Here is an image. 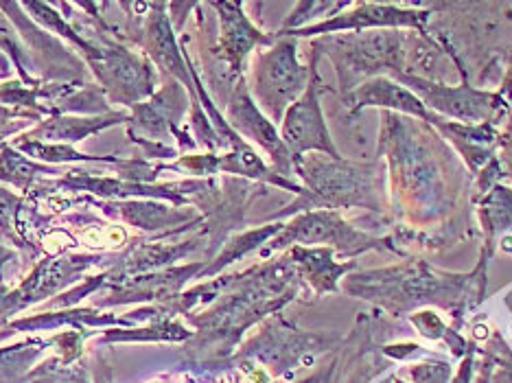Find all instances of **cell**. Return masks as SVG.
Returning <instances> with one entry per match:
<instances>
[{"label": "cell", "instance_id": "28", "mask_svg": "<svg viewBox=\"0 0 512 383\" xmlns=\"http://www.w3.org/2000/svg\"><path fill=\"white\" fill-rule=\"evenodd\" d=\"M418 331H421L423 335H427V338H449L451 333H447V327L442 324V320L436 316L434 311H421V313H414V316L410 318Z\"/></svg>", "mask_w": 512, "mask_h": 383}, {"label": "cell", "instance_id": "18", "mask_svg": "<svg viewBox=\"0 0 512 383\" xmlns=\"http://www.w3.org/2000/svg\"><path fill=\"white\" fill-rule=\"evenodd\" d=\"M206 268L204 263L184 265V268H173L156 274H141L127 278L114 289V298H108L106 305H125V303H141V300H176L180 296L182 285L189 278L197 276Z\"/></svg>", "mask_w": 512, "mask_h": 383}, {"label": "cell", "instance_id": "32", "mask_svg": "<svg viewBox=\"0 0 512 383\" xmlns=\"http://www.w3.org/2000/svg\"><path fill=\"white\" fill-rule=\"evenodd\" d=\"M471 370H473V359H471V357H467V359H464V364H462L460 375L456 377V381H453V383H469V379H471Z\"/></svg>", "mask_w": 512, "mask_h": 383}, {"label": "cell", "instance_id": "15", "mask_svg": "<svg viewBox=\"0 0 512 383\" xmlns=\"http://www.w3.org/2000/svg\"><path fill=\"white\" fill-rule=\"evenodd\" d=\"M333 335H316V333H302L298 329H292L281 318H276L272 324H267L265 331L254 338L243 355L256 357L261 362L270 366H294L300 362L309 351L316 348H329L333 344Z\"/></svg>", "mask_w": 512, "mask_h": 383}, {"label": "cell", "instance_id": "11", "mask_svg": "<svg viewBox=\"0 0 512 383\" xmlns=\"http://www.w3.org/2000/svg\"><path fill=\"white\" fill-rule=\"evenodd\" d=\"M228 125L252 138L254 143H259L265 152L270 154L274 162V173H278V176L285 180H289V176H294L296 162L292 154H289V149L285 147L281 134L276 132L274 123L267 119L259 106H256V101L252 99L243 79H239V84L232 90V97L228 103Z\"/></svg>", "mask_w": 512, "mask_h": 383}, {"label": "cell", "instance_id": "13", "mask_svg": "<svg viewBox=\"0 0 512 383\" xmlns=\"http://www.w3.org/2000/svg\"><path fill=\"white\" fill-rule=\"evenodd\" d=\"M92 263H95L92 257H55L40 261L36 265V270H33L25 281L16 289H9L7 292L3 303L5 322L14 316V313L33 303H40V300L53 296L55 292H60L62 287L77 281V276L86 268H90Z\"/></svg>", "mask_w": 512, "mask_h": 383}, {"label": "cell", "instance_id": "35", "mask_svg": "<svg viewBox=\"0 0 512 383\" xmlns=\"http://www.w3.org/2000/svg\"><path fill=\"white\" fill-rule=\"evenodd\" d=\"M383 383H392V379H386V381H383Z\"/></svg>", "mask_w": 512, "mask_h": 383}, {"label": "cell", "instance_id": "21", "mask_svg": "<svg viewBox=\"0 0 512 383\" xmlns=\"http://www.w3.org/2000/svg\"><path fill=\"white\" fill-rule=\"evenodd\" d=\"M480 202V226L484 230V254L493 257L495 241L512 230V189L504 184L495 187L486 195L477 197Z\"/></svg>", "mask_w": 512, "mask_h": 383}, {"label": "cell", "instance_id": "26", "mask_svg": "<svg viewBox=\"0 0 512 383\" xmlns=\"http://www.w3.org/2000/svg\"><path fill=\"white\" fill-rule=\"evenodd\" d=\"M186 338H191V331H186L182 324H178V322H171V320H167V318H160L158 320V324H154V327H147V329H136L134 333L132 331H123V333H119V331H110V333H106V342H130V340H173V342H178V340H186Z\"/></svg>", "mask_w": 512, "mask_h": 383}, {"label": "cell", "instance_id": "17", "mask_svg": "<svg viewBox=\"0 0 512 383\" xmlns=\"http://www.w3.org/2000/svg\"><path fill=\"white\" fill-rule=\"evenodd\" d=\"M167 5H151V14L147 16V22L143 27L141 38L136 42H141L147 53L154 57L156 64L160 68H165L169 75L176 77L178 81H182V86L189 88V92L193 95L195 92V81H193V71L189 64H184L182 53L178 49L176 36H173L171 22L169 16L165 14Z\"/></svg>", "mask_w": 512, "mask_h": 383}, {"label": "cell", "instance_id": "10", "mask_svg": "<svg viewBox=\"0 0 512 383\" xmlns=\"http://www.w3.org/2000/svg\"><path fill=\"white\" fill-rule=\"evenodd\" d=\"M429 20H432V11L429 7L414 9L401 7V5H377V3H359L353 5V11H344V14H335L333 18L318 22V25H309L296 31L274 33L278 38H313V36H335L342 31H368L372 27L377 29H414V31H427Z\"/></svg>", "mask_w": 512, "mask_h": 383}, {"label": "cell", "instance_id": "16", "mask_svg": "<svg viewBox=\"0 0 512 383\" xmlns=\"http://www.w3.org/2000/svg\"><path fill=\"white\" fill-rule=\"evenodd\" d=\"M346 106L351 108V114H359L364 108H383L397 114H405L410 119H418L432 127H440L447 119L434 114L432 110L425 108V103L418 99L414 92L401 86L399 81H394L390 77H375L368 79L366 84L353 90L351 95L344 97Z\"/></svg>", "mask_w": 512, "mask_h": 383}, {"label": "cell", "instance_id": "12", "mask_svg": "<svg viewBox=\"0 0 512 383\" xmlns=\"http://www.w3.org/2000/svg\"><path fill=\"white\" fill-rule=\"evenodd\" d=\"M184 110H186V97H184L182 86L178 81H169L158 95L151 97V101L134 106V112L127 123H130L132 132L136 136L141 134L149 138V141L143 145L151 149V156L169 158V156H176V152H173L171 147L162 145V141H167L171 132L178 134L176 125L182 119Z\"/></svg>", "mask_w": 512, "mask_h": 383}, {"label": "cell", "instance_id": "22", "mask_svg": "<svg viewBox=\"0 0 512 383\" xmlns=\"http://www.w3.org/2000/svg\"><path fill=\"white\" fill-rule=\"evenodd\" d=\"M116 215H119L125 224H132L143 230H160L167 226H180L186 222H202V217L193 211H180V208H171L156 202H121L116 204Z\"/></svg>", "mask_w": 512, "mask_h": 383}, {"label": "cell", "instance_id": "5", "mask_svg": "<svg viewBox=\"0 0 512 383\" xmlns=\"http://www.w3.org/2000/svg\"><path fill=\"white\" fill-rule=\"evenodd\" d=\"M274 38L276 42L270 49L256 55L252 92L256 106L267 112L272 123H278L307 90L311 66L307 68L298 62V40Z\"/></svg>", "mask_w": 512, "mask_h": 383}, {"label": "cell", "instance_id": "2", "mask_svg": "<svg viewBox=\"0 0 512 383\" xmlns=\"http://www.w3.org/2000/svg\"><path fill=\"white\" fill-rule=\"evenodd\" d=\"M486 254L482 252L480 265L469 274L438 272L425 261H412L394 268L375 272H359L344 281V292L370 300L392 311V316H403L414 307L434 303L440 307L480 305L486 287Z\"/></svg>", "mask_w": 512, "mask_h": 383}, {"label": "cell", "instance_id": "36", "mask_svg": "<svg viewBox=\"0 0 512 383\" xmlns=\"http://www.w3.org/2000/svg\"><path fill=\"white\" fill-rule=\"evenodd\" d=\"M397 383H403V381H397Z\"/></svg>", "mask_w": 512, "mask_h": 383}, {"label": "cell", "instance_id": "9", "mask_svg": "<svg viewBox=\"0 0 512 383\" xmlns=\"http://www.w3.org/2000/svg\"><path fill=\"white\" fill-rule=\"evenodd\" d=\"M320 55L311 51V75L307 90L285 112L281 138L285 147L292 154L294 162H298L307 154H324L329 158H342L333 145L331 132L324 121L322 106H320V73H318Z\"/></svg>", "mask_w": 512, "mask_h": 383}, {"label": "cell", "instance_id": "29", "mask_svg": "<svg viewBox=\"0 0 512 383\" xmlns=\"http://www.w3.org/2000/svg\"><path fill=\"white\" fill-rule=\"evenodd\" d=\"M499 162H502L504 178L512 180V103H510V114L506 121V130L499 136Z\"/></svg>", "mask_w": 512, "mask_h": 383}, {"label": "cell", "instance_id": "24", "mask_svg": "<svg viewBox=\"0 0 512 383\" xmlns=\"http://www.w3.org/2000/svg\"><path fill=\"white\" fill-rule=\"evenodd\" d=\"M42 173H53L51 167L36 165V162L27 160L18 154L16 147H3L0 149V180L14 184L18 189H29V184L36 176Z\"/></svg>", "mask_w": 512, "mask_h": 383}, {"label": "cell", "instance_id": "1", "mask_svg": "<svg viewBox=\"0 0 512 383\" xmlns=\"http://www.w3.org/2000/svg\"><path fill=\"white\" fill-rule=\"evenodd\" d=\"M381 147L388 154L392 193L412 222H434L456 204L458 167L432 125L397 112L381 114Z\"/></svg>", "mask_w": 512, "mask_h": 383}, {"label": "cell", "instance_id": "27", "mask_svg": "<svg viewBox=\"0 0 512 383\" xmlns=\"http://www.w3.org/2000/svg\"><path fill=\"white\" fill-rule=\"evenodd\" d=\"M20 208H22L20 197L16 193H11L9 189L0 187V232L14 241L20 237V224H18Z\"/></svg>", "mask_w": 512, "mask_h": 383}, {"label": "cell", "instance_id": "4", "mask_svg": "<svg viewBox=\"0 0 512 383\" xmlns=\"http://www.w3.org/2000/svg\"><path fill=\"white\" fill-rule=\"evenodd\" d=\"M313 53L327 55L335 66L340 95H351L368 79L407 75V33L399 29L337 33L311 44Z\"/></svg>", "mask_w": 512, "mask_h": 383}, {"label": "cell", "instance_id": "25", "mask_svg": "<svg viewBox=\"0 0 512 383\" xmlns=\"http://www.w3.org/2000/svg\"><path fill=\"white\" fill-rule=\"evenodd\" d=\"M49 342H22L18 346L0 348V383L16 381L40 355L42 346Z\"/></svg>", "mask_w": 512, "mask_h": 383}, {"label": "cell", "instance_id": "31", "mask_svg": "<svg viewBox=\"0 0 512 383\" xmlns=\"http://www.w3.org/2000/svg\"><path fill=\"white\" fill-rule=\"evenodd\" d=\"M497 95L502 97L504 101L512 103V44H510V49H508V53H506V60H504V77H502V81H499Z\"/></svg>", "mask_w": 512, "mask_h": 383}, {"label": "cell", "instance_id": "7", "mask_svg": "<svg viewBox=\"0 0 512 383\" xmlns=\"http://www.w3.org/2000/svg\"><path fill=\"white\" fill-rule=\"evenodd\" d=\"M399 81L410 92L425 103L427 110L442 116L447 121L480 125V123H497L508 121L510 103L504 101L497 92L473 88L471 84L447 86L440 81H429L414 75H399Z\"/></svg>", "mask_w": 512, "mask_h": 383}, {"label": "cell", "instance_id": "6", "mask_svg": "<svg viewBox=\"0 0 512 383\" xmlns=\"http://www.w3.org/2000/svg\"><path fill=\"white\" fill-rule=\"evenodd\" d=\"M270 246H265L261 252L263 257H270L272 252L283 250L294 246L309 248V246H320V248H331L340 254H348V257H357V254L368 252V250H392L397 252L392 237L377 239L368 235V232L357 230L348 222H344L342 215L337 211H307L296 215L292 222L285 224L278 235L267 241Z\"/></svg>", "mask_w": 512, "mask_h": 383}, {"label": "cell", "instance_id": "14", "mask_svg": "<svg viewBox=\"0 0 512 383\" xmlns=\"http://www.w3.org/2000/svg\"><path fill=\"white\" fill-rule=\"evenodd\" d=\"M211 7L217 11L221 25L217 53L228 64L230 75L239 79L246 71L248 55L256 46H272L276 38L256 29L241 3H211Z\"/></svg>", "mask_w": 512, "mask_h": 383}, {"label": "cell", "instance_id": "30", "mask_svg": "<svg viewBox=\"0 0 512 383\" xmlns=\"http://www.w3.org/2000/svg\"><path fill=\"white\" fill-rule=\"evenodd\" d=\"M416 383H447L449 364H421L412 368Z\"/></svg>", "mask_w": 512, "mask_h": 383}, {"label": "cell", "instance_id": "23", "mask_svg": "<svg viewBox=\"0 0 512 383\" xmlns=\"http://www.w3.org/2000/svg\"><path fill=\"white\" fill-rule=\"evenodd\" d=\"M283 226L285 224L278 222V224H270V226L256 228V230H250V232H243V235L230 239L224 246V250L217 254V259L211 265H206V268L200 272V278L213 276V274L221 272L226 268V265L239 261L241 257H246L248 252L263 246V243H267V241H272L278 235V232L283 230Z\"/></svg>", "mask_w": 512, "mask_h": 383}, {"label": "cell", "instance_id": "3", "mask_svg": "<svg viewBox=\"0 0 512 383\" xmlns=\"http://www.w3.org/2000/svg\"><path fill=\"white\" fill-rule=\"evenodd\" d=\"M296 173L305 180V191L294 204L276 213V219L307 211L366 208L383 213L390 206L386 195V171L377 165H355L344 158L307 154L296 162Z\"/></svg>", "mask_w": 512, "mask_h": 383}, {"label": "cell", "instance_id": "19", "mask_svg": "<svg viewBox=\"0 0 512 383\" xmlns=\"http://www.w3.org/2000/svg\"><path fill=\"white\" fill-rule=\"evenodd\" d=\"M130 121V116H123L119 112L101 114V116H51L49 121H42L36 130H33L27 141H51L60 145H71L81 141L90 134H97L101 130H108L112 125H119Z\"/></svg>", "mask_w": 512, "mask_h": 383}, {"label": "cell", "instance_id": "33", "mask_svg": "<svg viewBox=\"0 0 512 383\" xmlns=\"http://www.w3.org/2000/svg\"><path fill=\"white\" fill-rule=\"evenodd\" d=\"M14 259V252H11L9 248H5V246H0V281H3V268L5 265Z\"/></svg>", "mask_w": 512, "mask_h": 383}, {"label": "cell", "instance_id": "34", "mask_svg": "<svg viewBox=\"0 0 512 383\" xmlns=\"http://www.w3.org/2000/svg\"><path fill=\"white\" fill-rule=\"evenodd\" d=\"M9 73H11V64H9L7 57L0 53V77H7Z\"/></svg>", "mask_w": 512, "mask_h": 383}, {"label": "cell", "instance_id": "8", "mask_svg": "<svg viewBox=\"0 0 512 383\" xmlns=\"http://www.w3.org/2000/svg\"><path fill=\"white\" fill-rule=\"evenodd\" d=\"M92 46L95 49L86 55L88 64L99 79L103 95H108L112 103L138 106L145 97L154 95V68L141 55L110 40L92 42Z\"/></svg>", "mask_w": 512, "mask_h": 383}, {"label": "cell", "instance_id": "20", "mask_svg": "<svg viewBox=\"0 0 512 383\" xmlns=\"http://www.w3.org/2000/svg\"><path fill=\"white\" fill-rule=\"evenodd\" d=\"M333 252L335 250L331 248H302V246H294L289 250L292 263L298 265L300 274L313 285L318 296L337 292V283H340V278L346 272L355 270V261L335 263Z\"/></svg>", "mask_w": 512, "mask_h": 383}]
</instances>
